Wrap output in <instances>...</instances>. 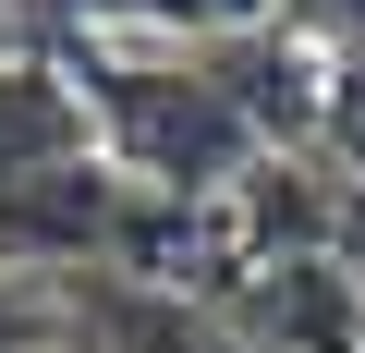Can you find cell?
I'll return each mask as SVG.
<instances>
[{
	"label": "cell",
	"instance_id": "cell-1",
	"mask_svg": "<svg viewBox=\"0 0 365 353\" xmlns=\"http://www.w3.org/2000/svg\"><path fill=\"white\" fill-rule=\"evenodd\" d=\"M73 73V98H86V146H98V170L122 195H170V208H207V195H232L244 170L268 158L256 134H244V110L220 98V73L207 61H61Z\"/></svg>",
	"mask_w": 365,
	"mask_h": 353
},
{
	"label": "cell",
	"instance_id": "cell-2",
	"mask_svg": "<svg viewBox=\"0 0 365 353\" xmlns=\"http://www.w3.org/2000/svg\"><path fill=\"white\" fill-rule=\"evenodd\" d=\"M73 329H86L98 353H256L244 317H220L207 292H170V280H110L98 317L73 305Z\"/></svg>",
	"mask_w": 365,
	"mask_h": 353
},
{
	"label": "cell",
	"instance_id": "cell-3",
	"mask_svg": "<svg viewBox=\"0 0 365 353\" xmlns=\"http://www.w3.org/2000/svg\"><path fill=\"white\" fill-rule=\"evenodd\" d=\"M13 13H49V25H86V37H146L170 61L195 49H232L256 25H280V0H13Z\"/></svg>",
	"mask_w": 365,
	"mask_h": 353
},
{
	"label": "cell",
	"instance_id": "cell-4",
	"mask_svg": "<svg viewBox=\"0 0 365 353\" xmlns=\"http://www.w3.org/2000/svg\"><path fill=\"white\" fill-rule=\"evenodd\" d=\"M61 341H73V305L49 280H13V268H0V353H61Z\"/></svg>",
	"mask_w": 365,
	"mask_h": 353
},
{
	"label": "cell",
	"instance_id": "cell-5",
	"mask_svg": "<svg viewBox=\"0 0 365 353\" xmlns=\"http://www.w3.org/2000/svg\"><path fill=\"white\" fill-rule=\"evenodd\" d=\"M317 134H341V158L365 170V49L329 61V98H317Z\"/></svg>",
	"mask_w": 365,
	"mask_h": 353
},
{
	"label": "cell",
	"instance_id": "cell-6",
	"mask_svg": "<svg viewBox=\"0 0 365 353\" xmlns=\"http://www.w3.org/2000/svg\"><path fill=\"white\" fill-rule=\"evenodd\" d=\"M61 353H98V341H86V329H73V341H61Z\"/></svg>",
	"mask_w": 365,
	"mask_h": 353
}]
</instances>
